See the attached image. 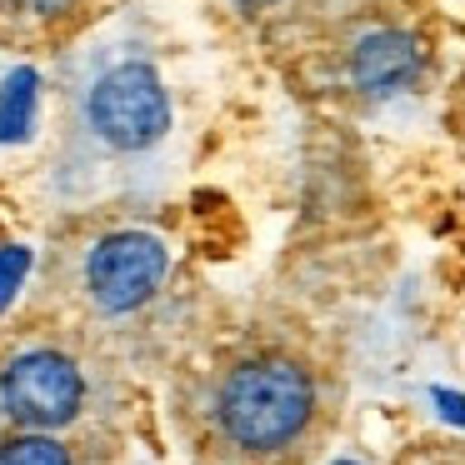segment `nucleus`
I'll return each instance as SVG.
<instances>
[{
	"label": "nucleus",
	"mask_w": 465,
	"mask_h": 465,
	"mask_svg": "<svg viewBox=\"0 0 465 465\" xmlns=\"http://www.w3.org/2000/svg\"><path fill=\"white\" fill-rule=\"evenodd\" d=\"M21 275H25V251H0V305L11 301Z\"/></svg>",
	"instance_id": "nucleus-7"
},
{
	"label": "nucleus",
	"mask_w": 465,
	"mask_h": 465,
	"mask_svg": "<svg viewBox=\"0 0 465 465\" xmlns=\"http://www.w3.org/2000/svg\"><path fill=\"white\" fill-rule=\"evenodd\" d=\"M81 121L105 151L115 155H141L171 131V101L151 61L125 55L111 61L85 81L81 91Z\"/></svg>",
	"instance_id": "nucleus-2"
},
{
	"label": "nucleus",
	"mask_w": 465,
	"mask_h": 465,
	"mask_svg": "<svg viewBox=\"0 0 465 465\" xmlns=\"http://www.w3.org/2000/svg\"><path fill=\"white\" fill-rule=\"evenodd\" d=\"M165 281V245L145 231H115L85 261V291L101 311L125 315L155 295Z\"/></svg>",
	"instance_id": "nucleus-4"
},
{
	"label": "nucleus",
	"mask_w": 465,
	"mask_h": 465,
	"mask_svg": "<svg viewBox=\"0 0 465 465\" xmlns=\"http://www.w3.org/2000/svg\"><path fill=\"white\" fill-rule=\"evenodd\" d=\"M81 401L85 381L75 361L61 351H25L0 375V405L11 411V420L31 425V430H55V425L75 420Z\"/></svg>",
	"instance_id": "nucleus-3"
},
{
	"label": "nucleus",
	"mask_w": 465,
	"mask_h": 465,
	"mask_svg": "<svg viewBox=\"0 0 465 465\" xmlns=\"http://www.w3.org/2000/svg\"><path fill=\"white\" fill-rule=\"evenodd\" d=\"M0 465H71V455L51 435H21L0 445Z\"/></svg>",
	"instance_id": "nucleus-6"
},
{
	"label": "nucleus",
	"mask_w": 465,
	"mask_h": 465,
	"mask_svg": "<svg viewBox=\"0 0 465 465\" xmlns=\"http://www.w3.org/2000/svg\"><path fill=\"white\" fill-rule=\"evenodd\" d=\"M11 11H21V15H41V21H51V15H61V11H71L75 0H5Z\"/></svg>",
	"instance_id": "nucleus-8"
},
{
	"label": "nucleus",
	"mask_w": 465,
	"mask_h": 465,
	"mask_svg": "<svg viewBox=\"0 0 465 465\" xmlns=\"http://www.w3.org/2000/svg\"><path fill=\"white\" fill-rule=\"evenodd\" d=\"M420 75V45L405 31H365L351 45V81L365 95H395Z\"/></svg>",
	"instance_id": "nucleus-5"
},
{
	"label": "nucleus",
	"mask_w": 465,
	"mask_h": 465,
	"mask_svg": "<svg viewBox=\"0 0 465 465\" xmlns=\"http://www.w3.org/2000/svg\"><path fill=\"white\" fill-rule=\"evenodd\" d=\"M321 415V381L291 351H255L215 385V425L245 455H281Z\"/></svg>",
	"instance_id": "nucleus-1"
}]
</instances>
